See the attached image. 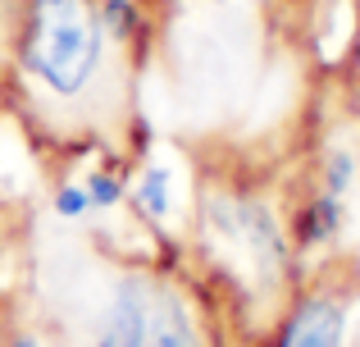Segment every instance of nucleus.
I'll use <instances>...</instances> for the list:
<instances>
[{"instance_id": "nucleus-5", "label": "nucleus", "mask_w": 360, "mask_h": 347, "mask_svg": "<svg viewBox=\"0 0 360 347\" xmlns=\"http://www.w3.org/2000/svg\"><path fill=\"white\" fill-rule=\"evenodd\" d=\"M301 229H306V242H328V238H333V233L342 229V206H338V196H324V192H319L315 201H310Z\"/></svg>"}, {"instance_id": "nucleus-11", "label": "nucleus", "mask_w": 360, "mask_h": 347, "mask_svg": "<svg viewBox=\"0 0 360 347\" xmlns=\"http://www.w3.org/2000/svg\"><path fill=\"white\" fill-rule=\"evenodd\" d=\"M96 347H115V343H110V339H101V343H96Z\"/></svg>"}, {"instance_id": "nucleus-2", "label": "nucleus", "mask_w": 360, "mask_h": 347, "mask_svg": "<svg viewBox=\"0 0 360 347\" xmlns=\"http://www.w3.org/2000/svg\"><path fill=\"white\" fill-rule=\"evenodd\" d=\"M115 347H205L201 324L187 311L183 293L155 275L119 279L110 297V329Z\"/></svg>"}, {"instance_id": "nucleus-6", "label": "nucleus", "mask_w": 360, "mask_h": 347, "mask_svg": "<svg viewBox=\"0 0 360 347\" xmlns=\"http://www.w3.org/2000/svg\"><path fill=\"white\" fill-rule=\"evenodd\" d=\"M96 18H101V32L115 37V42H128L137 32V5L132 0H101Z\"/></svg>"}, {"instance_id": "nucleus-4", "label": "nucleus", "mask_w": 360, "mask_h": 347, "mask_svg": "<svg viewBox=\"0 0 360 347\" xmlns=\"http://www.w3.org/2000/svg\"><path fill=\"white\" fill-rule=\"evenodd\" d=\"M132 206H137L146 220H165L169 215V170L150 165V170L137 178V187H132Z\"/></svg>"}, {"instance_id": "nucleus-10", "label": "nucleus", "mask_w": 360, "mask_h": 347, "mask_svg": "<svg viewBox=\"0 0 360 347\" xmlns=\"http://www.w3.org/2000/svg\"><path fill=\"white\" fill-rule=\"evenodd\" d=\"M9 347H41V343H37V339H27V334H18V339L9 343Z\"/></svg>"}, {"instance_id": "nucleus-8", "label": "nucleus", "mask_w": 360, "mask_h": 347, "mask_svg": "<svg viewBox=\"0 0 360 347\" xmlns=\"http://www.w3.org/2000/svg\"><path fill=\"white\" fill-rule=\"evenodd\" d=\"M82 187H87L91 206H101V210H110V206H119V201H123V178H119L115 170H96Z\"/></svg>"}, {"instance_id": "nucleus-1", "label": "nucleus", "mask_w": 360, "mask_h": 347, "mask_svg": "<svg viewBox=\"0 0 360 347\" xmlns=\"http://www.w3.org/2000/svg\"><path fill=\"white\" fill-rule=\"evenodd\" d=\"M105 55V32L87 0H32L18 64L51 96H82Z\"/></svg>"}, {"instance_id": "nucleus-9", "label": "nucleus", "mask_w": 360, "mask_h": 347, "mask_svg": "<svg viewBox=\"0 0 360 347\" xmlns=\"http://www.w3.org/2000/svg\"><path fill=\"white\" fill-rule=\"evenodd\" d=\"M91 210V196L82 183H60L55 187V215H64V220H82V215Z\"/></svg>"}, {"instance_id": "nucleus-7", "label": "nucleus", "mask_w": 360, "mask_h": 347, "mask_svg": "<svg viewBox=\"0 0 360 347\" xmlns=\"http://www.w3.org/2000/svg\"><path fill=\"white\" fill-rule=\"evenodd\" d=\"M352 178H356V160L347 151H328V160H324V196H342L347 187H352Z\"/></svg>"}, {"instance_id": "nucleus-3", "label": "nucleus", "mask_w": 360, "mask_h": 347, "mask_svg": "<svg viewBox=\"0 0 360 347\" xmlns=\"http://www.w3.org/2000/svg\"><path fill=\"white\" fill-rule=\"evenodd\" d=\"M278 347H347V306L333 293H310L283 324Z\"/></svg>"}]
</instances>
